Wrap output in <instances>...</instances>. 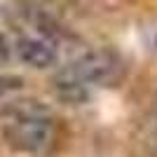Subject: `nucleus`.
Masks as SVG:
<instances>
[{"label": "nucleus", "instance_id": "f257e3e1", "mask_svg": "<svg viewBox=\"0 0 157 157\" xmlns=\"http://www.w3.org/2000/svg\"><path fill=\"white\" fill-rule=\"evenodd\" d=\"M5 136L19 150L40 152L52 143L54 127L45 110L21 105L5 120Z\"/></svg>", "mask_w": 157, "mask_h": 157}, {"label": "nucleus", "instance_id": "f03ea898", "mask_svg": "<svg viewBox=\"0 0 157 157\" xmlns=\"http://www.w3.org/2000/svg\"><path fill=\"white\" fill-rule=\"evenodd\" d=\"M117 68H120L117 61L110 54H105V52L87 54V56H82L80 61L71 63L61 73L59 87H63L71 94H75V92H82V89H87L92 85H105L115 75Z\"/></svg>", "mask_w": 157, "mask_h": 157}, {"label": "nucleus", "instance_id": "7ed1b4c3", "mask_svg": "<svg viewBox=\"0 0 157 157\" xmlns=\"http://www.w3.org/2000/svg\"><path fill=\"white\" fill-rule=\"evenodd\" d=\"M17 54H19V59L26 66H31V68H47V66H52L54 61H56V52L52 49V45L45 42V40H40V38L19 40Z\"/></svg>", "mask_w": 157, "mask_h": 157}]
</instances>
